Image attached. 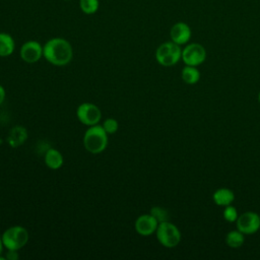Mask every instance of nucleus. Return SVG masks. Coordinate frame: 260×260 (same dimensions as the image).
Listing matches in <instances>:
<instances>
[{"mask_svg":"<svg viewBox=\"0 0 260 260\" xmlns=\"http://www.w3.org/2000/svg\"><path fill=\"white\" fill-rule=\"evenodd\" d=\"M43 57L52 65L65 66L72 60L73 49L66 39L52 38L43 46Z\"/></svg>","mask_w":260,"mask_h":260,"instance_id":"obj_1","label":"nucleus"},{"mask_svg":"<svg viewBox=\"0 0 260 260\" xmlns=\"http://www.w3.org/2000/svg\"><path fill=\"white\" fill-rule=\"evenodd\" d=\"M108 135L102 125L89 126L83 135L84 148L92 154L103 152L108 145Z\"/></svg>","mask_w":260,"mask_h":260,"instance_id":"obj_2","label":"nucleus"},{"mask_svg":"<svg viewBox=\"0 0 260 260\" xmlns=\"http://www.w3.org/2000/svg\"><path fill=\"white\" fill-rule=\"evenodd\" d=\"M155 60L164 67L176 65L182 58L181 46L169 41L160 44L155 50Z\"/></svg>","mask_w":260,"mask_h":260,"instance_id":"obj_3","label":"nucleus"},{"mask_svg":"<svg viewBox=\"0 0 260 260\" xmlns=\"http://www.w3.org/2000/svg\"><path fill=\"white\" fill-rule=\"evenodd\" d=\"M1 238L5 249L18 251L27 244L29 235L25 228L21 225H12L4 231Z\"/></svg>","mask_w":260,"mask_h":260,"instance_id":"obj_4","label":"nucleus"},{"mask_svg":"<svg viewBox=\"0 0 260 260\" xmlns=\"http://www.w3.org/2000/svg\"><path fill=\"white\" fill-rule=\"evenodd\" d=\"M155 236L159 244L166 248L177 247L182 239L180 230L176 224L169 220L158 223L155 231Z\"/></svg>","mask_w":260,"mask_h":260,"instance_id":"obj_5","label":"nucleus"},{"mask_svg":"<svg viewBox=\"0 0 260 260\" xmlns=\"http://www.w3.org/2000/svg\"><path fill=\"white\" fill-rule=\"evenodd\" d=\"M185 65L199 66L206 59V50L199 43H191L182 49V58Z\"/></svg>","mask_w":260,"mask_h":260,"instance_id":"obj_6","label":"nucleus"},{"mask_svg":"<svg viewBox=\"0 0 260 260\" xmlns=\"http://www.w3.org/2000/svg\"><path fill=\"white\" fill-rule=\"evenodd\" d=\"M76 116L80 123L89 127L100 123L102 112L100 108L92 103H82L76 110Z\"/></svg>","mask_w":260,"mask_h":260,"instance_id":"obj_7","label":"nucleus"},{"mask_svg":"<svg viewBox=\"0 0 260 260\" xmlns=\"http://www.w3.org/2000/svg\"><path fill=\"white\" fill-rule=\"evenodd\" d=\"M237 229L244 235H252L260 229V215L254 211H246L238 216Z\"/></svg>","mask_w":260,"mask_h":260,"instance_id":"obj_8","label":"nucleus"},{"mask_svg":"<svg viewBox=\"0 0 260 260\" xmlns=\"http://www.w3.org/2000/svg\"><path fill=\"white\" fill-rule=\"evenodd\" d=\"M20 58L26 63H36L43 57V46L34 40L26 41L22 44L20 51Z\"/></svg>","mask_w":260,"mask_h":260,"instance_id":"obj_9","label":"nucleus"},{"mask_svg":"<svg viewBox=\"0 0 260 260\" xmlns=\"http://www.w3.org/2000/svg\"><path fill=\"white\" fill-rule=\"evenodd\" d=\"M157 225L158 221L150 213L139 215L134 222L135 231L137 232V234L143 237H147L154 234L157 229Z\"/></svg>","mask_w":260,"mask_h":260,"instance_id":"obj_10","label":"nucleus"},{"mask_svg":"<svg viewBox=\"0 0 260 260\" xmlns=\"http://www.w3.org/2000/svg\"><path fill=\"white\" fill-rule=\"evenodd\" d=\"M192 36V31L190 26L183 21H178L170 29V38L171 41L182 46L187 44Z\"/></svg>","mask_w":260,"mask_h":260,"instance_id":"obj_11","label":"nucleus"},{"mask_svg":"<svg viewBox=\"0 0 260 260\" xmlns=\"http://www.w3.org/2000/svg\"><path fill=\"white\" fill-rule=\"evenodd\" d=\"M213 202L218 206L231 205L235 200V193L229 188H219L212 194Z\"/></svg>","mask_w":260,"mask_h":260,"instance_id":"obj_12","label":"nucleus"},{"mask_svg":"<svg viewBox=\"0 0 260 260\" xmlns=\"http://www.w3.org/2000/svg\"><path fill=\"white\" fill-rule=\"evenodd\" d=\"M45 164L51 170H58L63 165V155L62 153L55 148H50L45 153Z\"/></svg>","mask_w":260,"mask_h":260,"instance_id":"obj_13","label":"nucleus"},{"mask_svg":"<svg viewBox=\"0 0 260 260\" xmlns=\"http://www.w3.org/2000/svg\"><path fill=\"white\" fill-rule=\"evenodd\" d=\"M15 49V42L11 35L0 32V57L10 56Z\"/></svg>","mask_w":260,"mask_h":260,"instance_id":"obj_14","label":"nucleus"},{"mask_svg":"<svg viewBox=\"0 0 260 260\" xmlns=\"http://www.w3.org/2000/svg\"><path fill=\"white\" fill-rule=\"evenodd\" d=\"M182 80L189 85L196 84L200 79V71L197 69L196 66L186 65L183 67L181 71Z\"/></svg>","mask_w":260,"mask_h":260,"instance_id":"obj_15","label":"nucleus"},{"mask_svg":"<svg viewBox=\"0 0 260 260\" xmlns=\"http://www.w3.org/2000/svg\"><path fill=\"white\" fill-rule=\"evenodd\" d=\"M245 242V235L238 229L231 231L225 236V244L233 249H237L243 246Z\"/></svg>","mask_w":260,"mask_h":260,"instance_id":"obj_16","label":"nucleus"},{"mask_svg":"<svg viewBox=\"0 0 260 260\" xmlns=\"http://www.w3.org/2000/svg\"><path fill=\"white\" fill-rule=\"evenodd\" d=\"M79 8L86 15L94 14L100 8V1L99 0H79Z\"/></svg>","mask_w":260,"mask_h":260,"instance_id":"obj_17","label":"nucleus"},{"mask_svg":"<svg viewBox=\"0 0 260 260\" xmlns=\"http://www.w3.org/2000/svg\"><path fill=\"white\" fill-rule=\"evenodd\" d=\"M149 213L158 221V223L162 222V221H166V220H169V217H170L169 211L166 208L161 207V206L151 207Z\"/></svg>","mask_w":260,"mask_h":260,"instance_id":"obj_18","label":"nucleus"},{"mask_svg":"<svg viewBox=\"0 0 260 260\" xmlns=\"http://www.w3.org/2000/svg\"><path fill=\"white\" fill-rule=\"evenodd\" d=\"M222 216H223L224 220L228 221V222H236L237 219H238V216H239L238 210L232 204L228 205V206H224Z\"/></svg>","mask_w":260,"mask_h":260,"instance_id":"obj_19","label":"nucleus"},{"mask_svg":"<svg viewBox=\"0 0 260 260\" xmlns=\"http://www.w3.org/2000/svg\"><path fill=\"white\" fill-rule=\"evenodd\" d=\"M103 128L105 129V131L108 133V134H114L118 131V128H119V123L116 119L114 118H108L106 119L103 124H102Z\"/></svg>","mask_w":260,"mask_h":260,"instance_id":"obj_20","label":"nucleus"},{"mask_svg":"<svg viewBox=\"0 0 260 260\" xmlns=\"http://www.w3.org/2000/svg\"><path fill=\"white\" fill-rule=\"evenodd\" d=\"M23 132H24V129H22L20 127H17L15 129H13L11 131V135H12V138H11L12 139V143L11 144L17 145V144L21 143L22 141L19 139V137H21V133H23Z\"/></svg>","mask_w":260,"mask_h":260,"instance_id":"obj_21","label":"nucleus"},{"mask_svg":"<svg viewBox=\"0 0 260 260\" xmlns=\"http://www.w3.org/2000/svg\"><path fill=\"white\" fill-rule=\"evenodd\" d=\"M5 258L8 260H16L18 258V253L16 250H7Z\"/></svg>","mask_w":260,"mask_h":260,"instance_id":"obj_22","label":"nucleus"},{"mask_svg":"<svg viewBox=\"0 0 260 260\" xmlns=\"http://www.w3.org/2000/svg\"><path fill=\"white\" fill-rule=\"evenodd\" d=\"M5 96H6V91L4 89V87L0 84V105L4 102L5 100Z\"/></svg>","mask_w":260,"mask_h":260,"instance_id":"obj_23","label":"nucleus"},{"mask_svg":"<svg viewBox=\"0 0 260 260\" xmlns=\"http://www.w3.org/2000/svg\"><path fill=\"white\" fill-rule=\"evenodd\" d=\"M3 248H4V246H3V242H2V238H1V236H0V255L2 254V251H3Z\"/></svg>","mask_w":260,"mask_h":260,"instance_id":"obj_24","label":"nucleus"},{"mask_svg":"<svg viewBox=\"0 0 260 260\" xmlns=\"http://www.w3.org/2000/svg\"><path fill=\"white\" fill-rule=\"evenodd\" d=\"M258 102L260 103V91H259V93H258Z\"/></svg>","mask_w":260,"mask_h":260,"instance_id":"obj_25","label":"nucleus"},{"mask_svg":"<svg viewBox=\"0 0 260 260\" xmlns=\"http://www.w3.org/2000/svg\"><path fill=\"white\" fill-rule=\"evenodd\" d=\"M64 1H68V0H64Z\"/></svg>","mask_w":260,"mask_h":260,"instance_id":"obj_26","label":"nucleus"}]
</instances>
